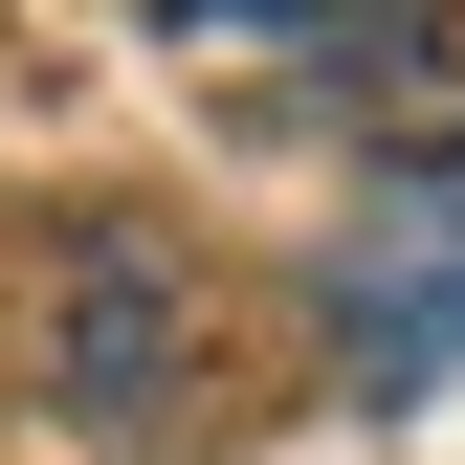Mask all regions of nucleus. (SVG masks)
Instances as JSON below:
<instances>
[{
  "label": "nucleus",
  "mask_w": 465,
  "mask_h": 465,
  "mask_svg": "<svg viewBox=\"0 0 465 465\" xmlns=\"http://www.w3.org/2000/svg\"><path fill=\"white\" fill-rule=\"evenodd\" d=\"M332 399H377V421H421L465 399V155H377V222L332 244Z\"/></svg>",
  "instance_id": "2"
},
{
  "label": "nucleus",
  "mask_w": 465,
  "mask_h": 465,
  "mask_svg": "<svg viewBox=\"0 0 465 465\" xmlns=\"http://www.w3.org/2000/svg\"><path fill=\"white\" fill-rule=\"evenodd\" d=\"M45 399L111 421V443L200 399V266H178V222H134V200L45 222Z\"/></svg>",
  "instance_id": "1"
},
{
  "label": "nucleus",
  "mask_w": 465,
  "mask_h": 465,
  "mask_svg": "<svg viewBox=\"0 0 465 465\" xmlns=\"http://www.w3.org/2000/svg\"><path fill=\"white\" fill-rule=\"evenodd\" d=\"M155 23H178V45H332L355 0H155Z\"/></svg>",
  "instance_id": "3"
}]
</instances>
